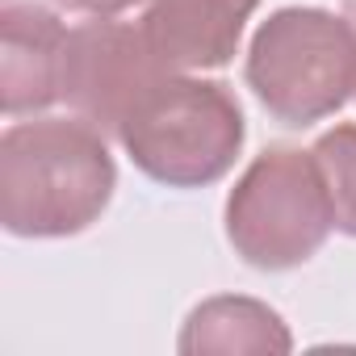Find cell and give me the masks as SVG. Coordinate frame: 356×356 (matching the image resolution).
Instances as JSON below:
<instances>
[{
	"label": "cell",
	"mask_w": 356,
	"mask_h": 356,
	"mask_svg": "<svg viewBox=\"0 0 356 356\" xmlns=\"http://www.w3.org/2000/svg\"><path fill=\"white\" fill-rule=\"evenodd\" d=\"M118 163L84 118H34L0 134V227L17 239H67L113 202Z\"/></svg>",
	"instance_id": "1"
},
{
	"label": "cell",
	"mask_w": 356,
	"mask_h": 356,
	"mask_svg": "<svg viewBox=\"0 0 356 356\" xmlns=\"http://www.w3.org/2000/svg\"><path fill=\"white\" fill-rule=\"evenodd\" d=\"M243 138L248 122L231 84L193 72H168L118 130L130 163L163 189H206L222 181Z\"/></svg>",
	"instance_id": "2"
},
{
	"label": "cell",
	"mask_w": 356,
	"mask_h": 356,
	"mask_svg": "<svg viewBox=\"0 0 356 356\" xmlns=\"http://www.w3.org/2000/svg\"><path fill=\"white\" fill-rule=\"evenodd\" d=\"M243 80L268 118L306 130L356 97V30L343 13L285 5L252 34Z\"/></svg>",
	"instance_id": "3"
},
{
	"label": "cell",
	"mask_w": 356,
	"mask_h": 356,
	"mask_svg": "<svg viewBox=\"0 0 356 356\" xmlns=\"http://www.w3.org/2000/svg\"><path fill=\"white\" fill-rule=\"evenodd\" d=\"M227 239L235 256L260 273H285L318 256L335 231L331 193L314 151L273 143L227 193Z\"/></svg>",
	"instance_id": "4"
},
{
	"label": "cell",
	"mask_w": 356,
	"mask_h": 356,
	"mask_svg": "<svg viewBox=\"0 0 356 356\" xmlns=\"http://www.w3.org/2000/svg\"><path fill=\"white\" fill-rule=\"evenodd\" d=\"M172 67L151 51L143 26L92 17L67 34L63 51V101L76 118L92 122L101 134L122 130L130 109L168 76Z\"/></svg>",
	"instance_id": "5"
},
{
	"label": "cell",
	"mask_w": 356,
	"mask_h": 356,
	"mask_svg": "<svg viewBox=\"0 0 356 356\" xmlns=\"http://www.w3.org/2000/svg\"><path fill=\"white\" fill-rule=\"evenodd\" d=\"M67 26L47 5L0 9V105L9 118L42 113L63 101Z\"/></svg>",
	"instance_id": "6"
},
{
	"label": "cell",
	"mask_w": 356,
	"mask_h": 356,
	"mask_svg": "<svg viewBox=\"0 0 356 356\" xmlns=\"http://www.w3.org/2000/svg\"><path fill=\"white\" fill-rule=\"evenodd\" d=\"M260 0H151L143 34L172 72H210L239 55Z\"/></svg>",
	"instance_id": "7"
},
{
	"label": "cell",
	"mask_w": 356,
	"mask_h": 356,
	"mask_svg": "<svg viewBox=\"0 0 356 356\" xmlns=\"http://www.w3.org/2000/svg\"><path fill=\"white\" fill-rule=\"evenodd\" d=\"M176 348L185 356H206V352L285 356V352H293V335H289V323L268 302L243 298V293H218L189 310Z\"/></svg>",
	"instance_id": "8"
},
{
	"label": "cell",
	"mask_w": 356,
	"mask_h": 356,
	"mask_svg": "<svg viewBox=\"0 0 356 356\" xmlns=\"http://www.w3.org/2000/svg\"><path fill=\"white\" fill-rule=\"evenodd\" d=\"M310 151L323 168V181H327V193H331L335 231L356 239V122L331 126L327 134H318V143Z\"/></svg>",
	"instance_id": "9"
},
{
	"label": "cell",
	"mask_w": 356,
	"mask_h": 356,
	"mask_svg": "<svg viewBox=\"0 0 356 356\" xmlns=\"http://www.w3.org/2000/svg\"><path fill=\"white\" fill-rule=\"evenodd\" d=\"M59 5H67L76 13H92V17H118V13L143 5V0H59Z\"/></svg>",
	"instance_id": "10"
},
{
	"label": "cell",
	"mask_w": 356,
	"mask_h": 356,
	"mask_svg": "<svg viewBox=\"0 0 356 356\" xmlns=\"http://www.w3.org/2000/svg\"><path fill=\"white\" fill-rule=\"evenodd\" d=\"M339 9H343V17H348L352 30H356V0H339Z\"/></svg>",
	"instance_id": "11"
}]
</instances>
